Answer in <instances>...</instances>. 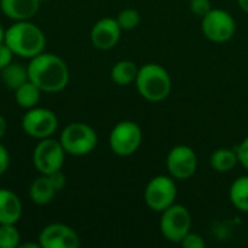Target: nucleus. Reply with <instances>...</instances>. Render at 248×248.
Masks as SVG:
<instances>
[{
    "label": "nucleus",
    "mask_w": 248,
    "mask_h": 248,
    "mask_svg": "<svg viewBox=\"0 0 248 248\" xmlns=\"http://www.w3.org/2000/svg\"><path fill=\"white\" fill-rule=\"evenodd\" d=\"M41 248H77L80 246V237L77 232L64 224L46 225L39 237Z\"/></svg>",
    "instance_id": "f8f14e48"
},
{
    "label": "nucleus",
    "mask_w": 248,
    "mask_h": 248,
    "mask_svg": "<svg viewBox=\"0 0 248 248\" xmlns=\"http://www.w3.org/2000/svg\"><path fill=\"white\" fill-rule=\"evenodd\" d=\"M60 142L67 154L81 157L92 153L96 148L97 134L87 124L73 122L62 129Z\"/></svg>",
    "instance_id": "20e7f679"
},
{
    "label": "nucleus",
    "mask_w": 248,
    "mask_h": 248,
    "mask_svg": "<svg viewBox=\"0 0 248 248\" xmlns=\"http://www.w3.org/2000/svg\"><path fill=\"white\" fill-rule=\"evenodd\" d=\"M138 70L140 68L137 67L134 61L121 60L112 67V71H110L112 81L118 86H129L131 83H135Z\"/></svg>",
    "instance_id": "f3484780"
},
{
    "label": "nucleus",
    "mask_w": 248,
    "mask_h": 248,
    "mask_svg": "<svg viewBox=\"0 0 248 248\" xmlns=\"http://www.w3.org/2000/svg\"><path fill=\"white\" fill-rule=\"evenodd\" d=\"M160 231L167 241L180 244L192 231V217L189 209L183 205L174 203L163 211L160 218Z\"/></svg>",
    "instance_id": "39448f33"
},
{
    "label": "nucleus",
    "mask_w": 248,
    "mask_h": 248,
    "mask_svg": "<svg viewBox=\"0 0 248 248\" xmlns=\"http://www.w3.org/2000/svg\"><path fill=\"white\" fill-rule=\"evenodd\" d=\"M177 199V186L176 180L171 176H155L153 177L144 190V201L147 206L154 212H163L171 205L176 203Z\"/></svg>",
    "instance_id": "423d86ee"
},
{
    "label": "nucleus",
    "mask_w": 248,
    "mask_h": 248,
    "mask_svg": "<svg viewBox=\"0 0 248 248\" xmlns=\"http://www.w3.org/2000/svg\"><path fill=\"white\" fill-rule=\"evenodd\" d=\"M135 86L141 97L147 102L160 103L170 96L171 77L163 65L148 62L138 70Z\"/></svg>",
    "instance_id": "7ed1b4c3"
},
{
    "label": "nucleus",
    "mask_w": 248,
    "mask_h": 248,
    "mask_svg": "<svg viewBox=\"0 0 248 248\" xmlns=\"http://www.w3.org/2000/svg\"><path fill=\"white\" fill-rule=\"evenodd\" d=\"M22 128L31 138H51L58 128V118L52 110L35 106L25 112L22 118Z\"/></svg>",
    "instance_id": "1a4fd4ad"
},
{
    "label": "nucleus",
    "mask_w": 248,
    "mask_h": 248,
    "mask_svg": "<svg viewBox=\"0 0 248 248\" xmlns=\"http://www.w3.org/2000/svg\"><path fill=\"white\" fill-rule=\"evenodd\" d=\"M142 144L141 126L134 121L118 122L109 134V147L119 157H129L138 151Z\"/></svg>",
    "instance_id": "0eeeda50"
},
{
    "label": "nucleus",
    "mask_w": 248,
    "mask_h": 248,
    "mask_svg": "<svg viewBox=\"0 0 248 248\" xmlns=\"http://www.w3.org/2000/svg\"><path fill=\"white\" fill-rule=\"evenodd\" d=\"M55 193H57V190L52 186V183L46 174L36 177L29 186V198L35 205H39V206L48 205L54 199Z\"/></svg>",
    "instance_id": "dca6fc26"
},
{
    "label": "nucleus",
    "mask_w": 248,
    "mask_h": 248,
    "mask_svg": "<svg viewBox=\"0 0 248 248\" xmlns=\"http://www.w3.org/2000/svg\"><path fill=\"white\" fill-rule=\"evenodd\" d=\"M20 246V234L15 224H0V248H16Z\"/></svg>",
    "instance_id": "4be33fe9"
},
{
    "label": "nucleus",
    "mask_w": 248,
    "mask_h": 248,
    "mask_svg": "<svg viewBox=\"0 0 248 248\" xmlns=\"http://www.w3.org/2000/svg\"><path fill=\"white\" fill-rule=\"evenodd\" d=\"M1 71V81L3 84L10 89V90H16L19 86H22L23 83H26L29 80V76H28V67H23L20 64H16V62H10L9 65H6Z\"/></svg>",
    "instance_id": "aec40b11"
},
{
    "label": "nucleus",
    "mask_w": 248,
    "mask_h": 248,
    "mask_svg": "<svg viewBox=\"0 0 248 248\" xmlns=\"http://www.w3.org/2000/svg\"><path fill=\"white\" fill-rule=\"evenodd\" d=\"M122 29L116 22V17H103L97 20L90 32L92 44L102 51L112 49L121 39Z\"/></svg>",
    "instance_id": "ddd939ff"
},
{
    "label": "nucleus",
    "mask_w": 248,
    "mask_h": 248,
    "mask_svg": "<svg viewBox=\"0 0 248 248\" xmlns=\"http://www.w3.org/2000/svg\"><path fill=\"white\" fill-rule=\"evenodd\" d=\"M9 164H10V157H9V153L6 150V147H3L0 144V176H3L7 169H9Z\"/></svg>",
    "instance_id": "c85d7f7f"
},
{
    "label": "nucleus",
    "mask_w": 248,
    "mask_h": 248,
    "mask_svg": "<svg viewBox=\"0 0 248 248\" xmlns=\"http://www.w3.org/2000/svg\"><path fill=\"white\" fill-rule=\"evenodd\" d=\"M116 22L122 31H132L141 23V15L137 9L128 7V9H124L118 13Z\"/></svg>",
    "instance_id": "5701e85b"
},
{
    "label": "nucleus",
    "mask_w": 248,
    "mask_h": 248,
    "mask_svg": "<svg viewBox=\"0 0 248 248\" xmlns=\"http://www.w3.org/2000/svg\"><path fill=\"white\" fill-rule=\"evenodd\" d=\"M180 246L185 248H205L206 247V243H205V240H203L199 234L190 231V232L182 240Z\"/></svg>",
    "instance_id": "393cba45"
},
{
    "label": "nucleus",
    "mask_w": 248,
    "mask_h": 248,
    "mask_svg": "<svg viewBox=\"0 0 248 248\" xmlns=\"http://www.w3.org/2000/svg\"><path fill=\"white\" fill-rule=\"evenodd\" d=\"M41 93H42V90L35 83L28 80L26 83H23L22 86H19L15 90V100L19 108L31 109L38 105V102L41 99Z\"/></svg>",
    "instance_id": "6ab92c4d"
},
{
    "label": "nucleus",
    "mask_w": 248,
    "mask_h": 248,
    "mask_svg": "<svg viewBox=\"0 0 248 248\" xmlns=\"http://www.w3.org/2000/svg\"><path fill=\"white\" fill-rule=\"evenodd\" d=\"M39 4V0H0V10L15 22L29 20L36 15Z\"/></svg>",
    "instance_id": "4468645a"
},
{
    "label": "nucleus",
    "mask_w": 248,
    "mask_h": 248,
    "mask_svg": "<svg viewBox=\"0 0 248 248\" xmlns=\"http://www.w3.org/2000/svg\"><path fill=\"white\" fill-rule=\"evenodd\" d=\"M211 167L218 173H228L234 170V167L238 164V157L235 153V148H218L211 154L209 158Z\"/></svg>",
    "instance_id": "a211bd4d"
},
{
    "label": "nucleus",
    "mask_w": 248,
    "mask_h": 248,
    "mask_svg": "<svg viewBox=\"0 0 248 248\" xmlns=\"http://www.w3.org/2000/svg\"><path fill=\"white\" fill-rule=\"evenodd\" d=\"M22 217V202L9 189H0V224H16Z\"/></svg>",
    "instance_id": "2eb2a0df"
},
{
    "label": "nucleus",
    "mask_w": 248,
    "mask_h": 248,
    "mask_svg": "<svg viewBox=\"0 0 248 248\" xmlns=\"http://www.w3.org/2000/svg\"><path fill=\"white\" fill-rule=\"evenodd\" d=\"M46 176L49 177V180H51V183H52V186L55 187L57 192H60V190H62V189L65 187V176L62 174L61 170L54 171V173L46 174Z\"/></svg>",
    "instance_id": "cd10ccee"
},
{
    "label": "nucleus",
    "mask_w": 248,
    "mask_h": 248,
    "mask_svg": "<svg viewBox=\"0 0 248 248\" xmlns=\"http://www.w3.org/2000/svg\"><path fill=\"white\" fill-rule=\"evenodd\" d=\"M65 150L62 148L60 140L44 138L39 140L33 150V166L41 174H51L62 169L65 160Z\"/></svg>",
    "instance_id": "9d476101"
},
{
    "label": "nucleus",
    "mask_w": 248,
    "mask_h": 248,
    "mask_svg": "<svg viewBox=\"0 0 248 248\" xmlns=\"http://www.w3.org/2000/svg\"><path fill=\"white\" fill-rule=\"evenodd\" d=\"M4 35H6V31L3 29V26L0 25V44L4 42Z\"/></svg>",
    "instance_id": "2f4dec72"
},
{
    "label": "nucleus",
    "mask_w": 248,
    "mask_h": 248,
    "mask_svg": "<svg viewBox=\"0 0 248 248\" xmlns=\"http://www.w3.org/2000/svg\"><path fill=\"white\" fill-rule=\"evenodd\" d=\"M237 1H238L240 7L243 9V12H246L248 15V0H237Z\"/></svg>",
    "instance_id": "7c9ffc66"
},
{
    "label": "nucleus",
    "mask_w": 248,
    "mask_h": 248,
    "mask_svg": "<svg viewBox=\"0 0 248 248\" xmlns=\"http://www.w3.org/2000/svg\"><path fill=\"white\" fill-rule=\"evenodd\" d=\"M6 131H7V122H6V119L0 115V140L4 137Z\"/></svg>",
    "instance_id": "c756f323"
},
{
    "label": "nucleus",
    "mask_w": 248,
    "mask_h": 248,
    "mask_svg": "<svg viewBox=\"0 0 248 248\" xmlns=\"http://www.w3.org/2000/svg\"><path fill=\"white\" fill-rule=\"evenodd\" d=\"M4 44L15 55L31 60L44 52L46 39L41 28L35 23L29 20H19L6 29Z\"/></svg>",
    "instance_id": "f03ea898"
},
{
    "label": "nucleus",
    "mask_w": 248,
    "mask_h": 248,
    "mask_svg": "<svg viewBox=\"0 0 248 248\" xmlns=\"http://www.w3.org/2000/svg\"><path fill=\"white\" fill-rule=\"evenodd\" d=\"M39 1H41V3H42V1H48V0H39Z\"/></svg>",
    "instance_id": "473e14b6"
},
{
    "label": "nucleus",
    "mask_w": 248,
    "mask_h": 248,
    "mask_svg": "<svg viewBox=\"0 0 248 248\" xmlns=\"http://www.w3.org/2000/svg\"><path fill=\"white\" fill-rule=\"evenodd\" d=\"M230 201L235 209L248 214V176H241L230 187Z\"/></svg>",
    "instance_id": "412c9836"
},
{
    "label": "nucleus",
    "mask_w": 248,
    "mask_h": 248,
    "mask_svg": "<svg viewBox=\"0 0 248 248\" xmlns=\"http://www.w3.org/2000/svg\"><path fill=\"white\" fill-rule=\"evenodd\" d=\"M235 153L238 157V164H241L246 170H248V137H246L235 147Z\"/></svg>",
    "instance_id": "a878e982"
},
{
    "label": "nucleus",
    "mask_w": 248,
    "mask_h": 248,
    "mask_svg": "<svg viewBox=\"0 0 248 248\" xmlns=\"http://www.w3.org/2000/svg\"><path fill=\"white\" fill-rule=\"evenodd\" d=\"M237 25L232 15L224 9H214L202 17V32L214 44H225L235 35Z\"/></svg>",
    "instance_id": "6e6552de"
},
{
    "label": "nucleus",
    "mask_w": 248,
    "mask_h": 248,
    "mask_svg": "<svg viewBox=\"0 0 248 248\" xmlns=\"http://www.w3.org/2000/svg\"><path fill=\"white\" fill-rule=\"evenodd\" d=\"M189 9L193 15H196L202 19L206 13H209L212 10V3H211V0H190Z\"/></svg>",
    "instance_id": "b1692460"
},
{
    "label": "nucleus",
    "mask_w": 248,
    "mask_h": 248,
    "mask_svg": "<svg viewBox=\"0 0 248 248\" xmlns=\"http://www.w3.org/2000/svg\"><path fill=\"white\" fill-rule=\"evenodd\" d=\"M28 76L29 80L45 93L61 92L70 81V71L64 60L49 52H41L31 58Z\"/></svg>",
    "instance_id": "f257e3e1"
},
{
    "label": "nucleus",
    "mask_w": 248,
    "mask_h": 248,
    "mask_svg": "<svg viewBox=\"0 0 248 248\" xmlns=\"http://www.w3.org/2000/svg\"><path fill=\"white\" fill-rule=\"evenodd\" d=\"M166 166L174 180H187L198 170V155L189 145H176L167 154Z\"/></svg>",
    "instance_id": "9b49d317"
},
{
    "label": "nucleus",
    "mask_w": 248,
    "mask_h": 248,
    "mask_svg": "<svg viewBox=\"0 0 248 248\" xmlns=\"http://www.w3.org/2000/svg\"><path fill=\"white\" fill-rule=\"evenodd\" d=\"M13 55L15 54L12 52V49L4 42H1L0 44V70H3L6 65H9L12 62Z\"/></svg>",
    "instance_id": "bb28decb"
}]
</instances>
